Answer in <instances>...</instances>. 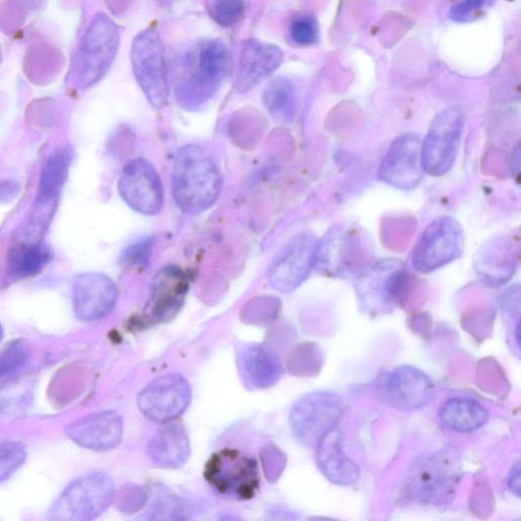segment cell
<instances>
[{
  "instance_id": "obj_1",
  "label": "cell",
  "mask_w": 521,
  "mask_h": 521,
  "mask_svg": "<svg viewBox=\"0 0 521 521\" xmlns=\"http://www.w3.org/2000/svg\"><path fill=\"white\" fill-rule=\"evenodd\" d=\"M222 180L210 153L199 145L180 149L173 163V199L186 213L197 215L209 210L219 198Z\"/></svg>"
},
{
  "instance_id": "obj_2",
  "label": "cell",
  "mask_w": 521,
  "mask_h": 521,
  "mask_svg": "<svg viewBox=\"0 0 521 521\" xmlns=\"http://www.w3.org/2000/svg\"><path fill=\"white\" fill-rule=\"evenodd\" d=\"M114 483L102 472L86 474L70 484L51 506V520L83 521L101 515L114 499Z\"/></svg>"
},
{
  "instance_id": "obj_3",
  "label": "cell",
  "mask_w": 521,
  "mask_h": 521,
  "mask_svg": "<svg viewBox=\"0 0 521 521\" xmlns=\"http://www.w3.org/2000/svg\"><path fill=\"white\" fill-rule=\"evenodd\" d=\"M228 61V51L222 42L213 40L200 44L178 91L181 103L194 108L208 101L225 78Z\"/></svg>"
},
{
  "instance_id": "obj_4",
  "label": "cell",
  "mask_w": 521,
  "mask_h": 521,
  "mask_svg": "<svg viewBox=\"0 0 521 521\" xmlns=\"http://www.w3.org/2000/svg\"><path fill=\"white\" fill-rule=\"evenodd\" d=\"M465 250V233L460 223L450 216L431 222L417 242L413 255L414 268L424 274L435 272L456 259Z\"/></svg>"
},
{
  "instance_id": "obj_5",
  "label": "cell",
  "mask_w": 521,
  "mask_h": 521,
  "mask_svg": "<svg viewBox=\"0 0 521 521\" xmlns=\"http://www.w3.org/2000/svg\"><path fill=\"white\" fill-rule=\"evenodd\" d=\"M342 414L341 398L329 391H316L302 397L289 414V424L296 439L315 448L335 429Z\"/></svg>"
},
{
  "instance_id": "obj_6",
  "label": "cell",
  "mask_w": 521,
  "mask_h": 521,
  "mask_svg": "<svg viewBox=\"0 0 521 521\" xmlns=\"http://www.w3.org/2000/svg\"><path fill=\"white\" fill-rule=\"evenodd\" d=\"M465 117L457 108L439 112L422 142V164L427 175L443 177L453 167L460 145Z\"/></svg>"
},
{
  "instance_id": "obj_7",
  "label": "cell",
  "mask_w": 521,
  "mask_h": 521,
  "mask_svg": "<svg viewBox=\"0 0 521 521\" xmlns=\"http://www.w3.org/2000/svg\"><path fill=\"white\" fill-rule=\"evenodd\" d=\"M450 451L424 457L414 467L407 490L411 498L430 505L448 502L458 481V461Z\"/></svg>"
},
{
  "instance_id": "obj_8",
  "label": "cell",
  "mask_w": 521,
  "mask_h": 521,
  "mask_svg": "<svg viewBox=\"0 0 521 521\" xmlns=\"http://www.w3.org/2000/svg\"><path fill=\"white\" fill-rule=\"evenodd\" d=\"M132 62L135 77L153 107L162 108L168 99L167 70L163 47L154 30L140 33L134 40Z\"/></svg>"
},
{
  "instance_id": "obj_9",
  "label": "cell",
  "mask_w": 521,
  "mask_h": 521,
  "mask_svg": "<svg viewBox=\"0 0 521 521\" xmlns=\"http://www.w3.org/2000/svg\"><path fill=\"white\" fill-rule=\"evenodd\" d=\"M119 42L117 26L105 16L97 17L81 43L77 57L81 86H92L105 75L117 54Z\"/></svg>"
},
{
  "instance_id": "obj_10",
  "label": "cell",
  "mask_w": 521,
  "mask_h": 521,
  "mask_svg": "<svg viewBox=\"0 0 521 521\" xmlns=\"http://www.w3.org/2000/svg\"><path fill=\"white\" fill-rule=\"evenodd\" d=\"M207 481L221 494L248 499L259 486L256 462L237 450H222L207 463Z\"/></svg>"
},
{
  "instance_id": "obj_11",
  "label": "cell",
  "mask_w": 521,
  "mask_h": 521,
  "mask_svg": "<svg viewBox=\"0 0 521 521\" xmlns=\"http://www.w3.org/2000/svg\"><path fill=\"white\" fill-rule=\"evenodd\" d=\"M408 272L395 259L366 264L357 277V291L362 302L371 307H391L403 299L408 289Z\"/></svg>"
},
{
  "instance_id": "obj_12",
  "label": "cell",
  "mask_w": 521,
  "mask_h": 521,
  "mask_svg": "<svg viewBox=\"0 0 521 521\" xmlns=\"http://www.w3.org/2000/svg\"><path fill=\"white\" fill-rule=\"evenodd\" d=\"M424 175L421 139L415 134L398 136L382 159L379 180L395 189L411 191L421 184Z\"/></svg>"
},
{
  "instance_id": "obj_13",
  "label": "cell",
  "mask_w": 521,
  "mask_h": 521,
  "mask_svg": "<svg viewBox=\"0 0 521 521\" xmlns=\"http://www.w3.org/2000/svg\"><path fill=\"white\" fill-rule=\"evenodd\" d=\"M192 390L179 374L161 376L149 383L138 397L142 414L151 421L168 423L182 416L189 408Z\"/></svg>"
},
{
  "instance_id": "obj_14",
  "label": "cell",
  "mask_w": 521,
  "mask_h": 521,
  "mask_svg": "<svg viewBox=\"0 0 521 521\" xmlns=\"http://www.w3.org/2000/svg\"><path fill=\"white\" fill-rule=\"evenodd\" d=\"M318 240L311 233H302L289 241L273 261L269 282L281 293L300 287L314 269Z\"/></svg>"
},
{
  "instance_id": "obj_15",
  "label": "cell",
  "mask_w": 521,
  "mask_h": 521,
  "mask_svg": "<svg viewBox=\"0 0 521 521\" xmlns=\"http://www.w3.org/2000/svg\"><path fill=\"white\" fill-rule=\"evenodd\" d=\"M119 191L124 201L140 214L153 216L162 209V183L156 168L146 159L137 158L125 166Z\"/></svg>"
},
{
  "instance_id": "obj_16",
  "label": "cell",
  "mask_w": 521,
  "mask_h": 521,
  "mask_svg": "<svg viewBox=\"0 0 521 521\" xmlns=\"http://www.w3.org/2000/svg\"><path fill=\"white\" fill-rule=\"evenodd\" d=\"M431 378L411 366H401L384 375L379 383L381 397L400 411H417L425 407L434 396Z\"/></svg>"
},
{
  "instance_id": "obj_17",
  "label": "cell",
  "mask_w": 521,
  "mask_h": 521,
  "mask_svg": "<svg viewBox=\"0 0 521 521\" xmlns=\"http://www.w3.org/2000/svg\"><path fill=\"white\" fill-rule=\"evenodd\" d=\"M354 231L333 226L318 240L314 269L321 274L339 277L350 274L358 266L361 245Z\"/></svg>"
},
{
  "instance_id": "obj_18",
  "label": "cell",
  "mask_w": 521,
  "mask_h": 521,
  "mask_svg": "<svg viewBox=\"0 0 521 521\" xmlns=\"http://www.w3.org/2000/svg\"><path fill=\"white\" fill-rule=\"evenodd\" d=\"M189 288L185 272L176 266H166L155 276L151 296L144 312L148 323L166 322L175 317L184 305Z\"/></svg>"
},
{
  "instance_id": "obj_19",
  "label": "cell",
  "mask_w": 521,
  "mask_h": 521,
  "mask_svg": "<svg viewBox=\"0 0 521 521\" xmlns=\"http://www.w3.org/2000/svg\"><path fill=\"white\" fill-rule=\"evenodd\" d=\"M117 285L101 273H83L73 283V305L82 321H95L109 315L118 302Z\"/></svg>"
},
{
  "instance_id": "obj_20",
  "label": "cell",
  "mask_w": 521,
  "mask_h": 521,
  "mask_svg": "<svg viewBox=\"0 0 521 521\" xmlns=\"http://www.w3.org/2000/svg\"><path fill=\"white\" fill-rule=\"evenodd\" d=\"M123 431L124 422L121 415L114 411H106L72 423L66 433L84 448L106 451L120 444Z\"/></svg>"
},
{
  "instance_id": "obj_21",
  "label": "cell",
  "mask_w": 521,
  "mask_h": 521,
  "mask_svg": "<svg viewBox=\"0 0 521 521\" xmlns=\"http://www.w3.org/2000/svg\"><path fill=\"white\" fill-rule=\"evenodd\" d=\"M282 60L283 53L277 46L247 41L241 54L237 90L240 93L253 90L279 68Z\"/></svg>"
},
{
  "instance_id": "obj_22",
  "label": "cell",
  "mask_w": 521,
  "mask_h": 521,
  "mask_svg": "<svg viewBox=\"0 0 521 521\" xmlns=\"http://www.w3.org/2000/svg\"><path fill=\"white\" fill-rule=\"evenodd\" d=\"M317 466L331 483L352 486L360 481V469L342 448L338 430L330 431L315 447Z\"/></svg>"
},
{
  "instance_id": "obj_23",
  "label": "cell",
  "mask_w": 521,
  "mask_h": 521,
  "mask_svg": "<svg viewBox=\"0 0 521 521\" xmlns=\"http://www.w3.org/2000/svg\"><path fill=\"white\" fill-rule=\"evenodd\" d=\"M238 361L245 382L253 388L272 387L282 376L279 358L263 344L244 345L239 352Z\"/></svg>"
},
{
  "instance_id": "obj_24",
  "label": "cell",
  "mask_w": 521,
  "mask_h": 521,
  "mask_svg": "<svg viewBox=\"0 0 521 521\" xmlns=\"http://www.w3.org/2000/svg\"><path fill=\"white\" fill-rule=\"evenodd\" d=\"M148 450L156 466L176 470L182 468L189 459L191 442L182 426L167 425L151 438Z\"/></svg>"
},
{
  "instance_id": "obj_25",
  "label": "cell",
  "mask_w": 521,
  "mask_h": 521,
  "mask_svg": "<svg viewBox=\"0 0 521 521\" xmlns=\"http://www.w3.org/2000/svg\"><path fill=\"white\" fill-rule=\"evenodd\" d=\"M72 153L68 148L55 151L45 163L36 201V212L51 215L67 182ZM38 215V216H39Z\"/></svg>"
},
{
  "instance_id": "obj_26",
  "label": "cell",
  "mask_w": 521,
  "mask_h": 521,
  "mask_svg": "<svg viewBox=\"0 0 521 521\" xmlns=\"http://www.w3.org/2000/svg\"><path fill=\"white\" fill-rule=\"evenodd\" d=\"M439 422L456 433H471L482 428L489 413L481 403L471 398H451L439 411Z\"/></svg>"
},
{
  "instance_id": "obj_27",
  "label": "cell",
  "mask_w": 521,
  "mask_h": 521,
  "mask_svg": "<svg viewBox=\"0 0 521 521\" xmlns=\"http://www.w3.org/2000/svg\"><path fill=\"white\" fill-rule=\"evenodd\" d=\"M517 258V249L509 241H497L480 255L478 267L490 282H504L514 270V261Z\"/></svg>"
},
{
  "instance_id": "obj_28",
  "label": "cell",
  "mask_w": 521,
  "mask_h": 521,
  "mask_svg": "<svg viewBox=\"0 0 521 521\" xmlns=\"http://www.w3.org/2000/svg\"><path fill=\"white\" fill-rule=\"evenodd\" d=\"M50 250L40 242L23 243L13 249L9 258L11 273L27 278L40 273L50 262Z\"/></svg>"
},
{
  "instance_id": "obj_29",
  "label": "cell",
  "mask_w": 521,
  "mask_h": 521,
  "mask_svg": "<svg viewBox=\"0 0 521 521\" xmlns=\"http://www.w3.org/2000/svg\"><path fill=\"white\" fill-rule=\"evenodd\" d=\"M268 111L277 119L292 122L297 113V93L294 84L284 78L275 79L263 93Z\"/></svg>"
},
{
  "instance_id": "obj_30",
  "label": "cell",
  "mask_w": 521,
  "mask_h": 521,
  "mask_svg": "<svg viewBox=\"0 0 521 521\" xmlns=\"http://www.w3.org/2000/svg\"><path fill=\"white\" fill-rule=\"evenodd\" d=\"M31 357L30 344L19 339L11 342L0 353V378L12 375L26 366Z\"/></svg>"
},
{
  "instance_id": "obj_31",
  "label": "cell",
  "mask_w": 521,
  "mask_h": 521,
  "mask_svg": "<svg viewBox=\"0 0 521 521\" xmlns=\"http://www.w3.org/2000/svg\"><path fill=\"white\" fill-rule=\"evenodd\" d=\"M26 447L19 442L0 443V483L10 479L23 465Z\"/></svg>"
},
{
  "instance_id": "obj_32",
  "label": "cell",
  "mask_w": 521,
  "mask_h": 521,
  "mask_svg": "<svg viewBox=\"0 0 521 521\" xmlns=\"http://www.w3.org/2000/svg\"><path fill=\"white\" fill-rule=\"evenodd\" d=\"M209 11L220 26L231 27L243 17L245 6L243 0H213Z\"/></svg>"
},
{
  "instance_id": "obj_33",
  "label": "cell",
  "mask_w": 521,
  "mask_h": 521,
  "mask_svg": "<svg viewBox=\"0 0 521 521\" xmlns=\"http://www.w3.org/2000/svg\"><path fill=\"white\" fill-rule=\"evenodd\" d=\"M289 34L299 45H312L317 42L319 37L318 23L312 16H300L291 24Z\"/></svg>"
},
{
  "instance_id": "obj_34",
  "label": "cell",
  "mask_w": 521,
  "mask_h": 521,
  "mask_svg": "<svg viewBox=\"0 0 521 521\" xmlns=\"http://www.w3.org/2000/svg\"><path fill=\"white\" fill-rule=\"evenodd\" d=\"M185 506L175 496H159L151 508L150 519H183Z\"/></svg>"
},
{
  "instance_id": "obj_35",
  "label": "cell",
  "mask_w": 521,
  "mask_h": 521,
  "mask_svg": "<svg viewBox=\"0 0 521 521\" xmlns=\"http://www.w3.org/2000/svg\"><path fill=\"white\" fill-rule=\"evenodd\" d=\"M154 240L143 239L125 250L122 264L131 269L143 268L149 262Z\"/></svg>"
},
{
  "instance_id": "obj_36",
  "label": "cell",
  "mask_w": 521,
  "mask_h": 521,
  "mask_svg": "<svg viewBox=\"0 0 521 521\" xmlns=\"http://www.w3.org/2000/svg\"><path fill=\"white\" fill-rule=\"evenodd\" d=\"M487 0H462L450 11V19L457 23H470L479 18Z\"/></svg>"
},
{
  "instance_id": "obj_37",
  "label": "cell",
  "mask_w": 521,
  "mask_h": 521,
  "mask_svg": "<svg viewBox=\"0 0 521 521\" xmlns=\"http://www.w3.org/2000/svg\"><path fill=\"white\" fill-rule=\"evenodd\" d=\"M147 501L145 491L137 486L128 485L121 491L118 497V507L128 514L142 509Z\"/></svg>"
},
{
  "instance_id": "obj_38",
  "label": "cell",
  "mask_w": 521,
  "mask_h": 521,
  "mask_svg": "<svg viewBox=\"0 0 521 521\" xmlns=\"http://www.w3.org/2000/svg\"><path fill=\"white\" fill-rule=\"evenodd\" d=\"M268 479L275 481L285 466L284 455L276 448H268L262 456Z\"/></svg>"
},
{
  "instance_id": "obj_39",
  "label": "cell",
  "mask_w": 521,
  "mask_h": 521,
  "mask_svg": "<svg viewBox=\"0 0 521 521\" xmlns=\"http://www.w3.org/2000/svg\"><path fill=\"white\" fill-rule=\"evenodd\" d=\"M272 301L262 299L256 301L249 306L246 319L249 323L259 324L260 322H266L272 315Z\"/></svg>"
},
{
  "instance_id": "obj_40",
  "label": "cell",
  "mask_w": 521,
  "mask_h": 521,
  "mask_svg": "<svg viewBox=\"0 0 521 521\" xmlns=\"http://www.w3.org/2000/svg\"><path fill=\"white\" fill-rule=\"evenodd\" d=\"M508 486L510 490L516 494L518 497L520 496V465L519 462L516 463L515 467L510 473L508 479Z\"/></svg>"
},
{
  "instance_id": "obj_41",
  "label": "cell",
  "mask_w": 521,
  "mask_h": 521,
  "mask_svg": "<svg viewBox=\"0 0 521 521\" xmlns=\"http://www.w3.org/2000/svg\"><path fill=\"white\" fill-rule=\"evenodd\" d=\"M4 338V328L2 326V323H0V341H2Z\"/></svg>"
}]
</instances>
